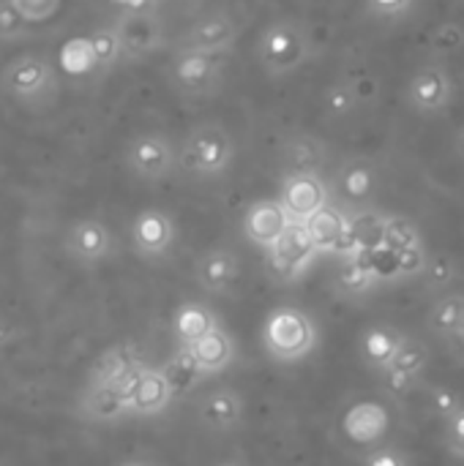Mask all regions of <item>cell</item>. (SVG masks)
Masks as SVG:
<instances>
[{
    "instance_id": "18",
    "label": "cell",
    "mask_w": 464,
    "mask_h": 466,
    "mask_svg": "<svg viewBox=\"0 0 464 466\" xmlns=\"http://www.w3.org/2000/svg\"><path fill=\"white\" fill-rule=\"evenodd\" d=\"M139 360H134L123 347H115V350H107L98 360H96V366H93V371H90V377H88V385H107V388H118V390H123L126 396H129V390H131V385H134V380H137V374H139Z\"/></svg>"
},
{
    "instance_id": "3",
    "label": "cell",
    "mask_w": 464,
    "mask_h": 466,
    "mask_svg": "<svg viewBox=\"0 0 464 466\" xmlns=\"http://www.w3.org/2000/svg\"><path fill=\"white\" fill-rule=\"evenodd\" d=\"M224 63H227V52L178 49V55L170 63V76L175 90L183 93L186 98H205L219 87Z\"/></svg>"
},
{
    "instance_id": "5",
    "label": "cell",
    "mask_w": 464,
    "mask_h": 466,
    "mask_svg": "<svg viewBox=\"0 0 464 466\" xmlns=\"http://www.w3.org/2000/svg\"><path fill=\"white\" fill-rule=\"evenodd\" d=\"M126 164L137 177L159 183L178 169V150L164 131H142L129 142Z\"/></svg>"
},
{
    "instance_id": "20",
    "label": "cell",
    "mask_w": 464,
    "mask_h": 466,
    "mask_svg": "<svg viewBox=\"0 0 464 466\" xmlns=\"http://www.w3.org/2000/svg\"><path fill=\"white\" fill-rule=\"evenodd\" d=\"M216 325H219L216 314L205 303H183L175 311V336H178V344L183 347H189L191 341H197Z\"/></svg>"
},
{
    "instance_id": "6",
    "label": "cell",
    "mask_w": 464,
    "mask_h": 466,
    "mask_svg": "<svg viewBox=\"0 0 464 466\" xmlns=\"http://www.w3.org/2000/svg\"><path fill=\"white\" fill-rule=\"evenodd\" d=\"M312 341V325L295 309H276L263 328V344L276 360H298L309 352Z\"/></svg>"
},
{
    "instance_id": "9",
    "label": "cell",
    "mask_w": 464,
    "mask_h": 466,
    "mask_svg": "<svg viewBox=\"0 0 464 466\" xmlns=\"http://www.w3.org/2000/svg\"><path fill=\"white\" fill-rule=\"evenodd\" d=\"M175 221L170 213L164 210H142L134 221H131V246L139 257L145 259H161L170 254L172 243H175Z\"/></svg>"
},
{
    "instance_id": "12",
    "label": "cell",
    "mask_w": 464,
    "mask_h": 466,
    "mask_svg": "<svg viewBox=\"0 0 464 466\" xmlns=\"http://www.w3.org/2000/svg\"><path fill=\"white\" fill-rule=\"evenodd\" d=\"M77 415H79L85 423L109 426V423H118V420L129 418V415H131V404H129V396H126L123 390H118V388L88 385V388L79 393Z\"/></svg>"
},
{
    "instance_id": "8",
    "label": "cell",
    "mask_w": 464,
    "mask_h": 466,
    "mask_svg": "<svg viewBox=\"0 0 464 466\" xmlns=\"http://www.w3.org/2000/svg\"><path fill=\"white\" fill-rule=\"evenodd\" d=\"M115 248V240L104 221L98 218H77L68 224L63 235V251L77 265H98Z\"/></svg>"
},
{
    "instance_id": "7",
    "label": "cell",
    "mask_w": 464,
    "mask_h": 466,
    "mask_svg": "<svg viewBox=\"0 0 464 466\" xmlns=\"http://www.w3.org/2000/svg\"><path fill=\"white\" fill-rule=\"evenodd\" d=\"M260 63L268 74L279 76L293 71L304 60V35L293 22H273L263 30L257 41Z\"/></svg>"
},
{
    "instance_id": "14",
    "label": "cell",
    "mask_w": 464,
    "mask_h": 466,
    "mask_svg": "<svg viewBox=\"0 0 464 466\" xmlns=\"http://www.w3.org/2000/svg\"><path fill=\"white\" fill-rule=\"evenodd\" d=\"M172 401V390L161 374V369H148L145 363L139 366V374L129 390V404L131 415L137 418H153L161 415Z\"/></svg>"
},
{
    "instance_id": "10",
    "label": "cell",
    "mask_w": 464,
    "mask_h": 466,
    "mask_svg": "<svg viewBox=\"0 0 464 466\" xmlns=\"http://www.w3.org/2000/svg\"><path fill=\"white\" fill-rule=\"evenodd\" d=\"M238 22L227 11H216L194 22L186 35L178 41V49H194V52H227L238 41Z\"/></svg>"
},
{
    "instance_id": "15",
    "label": "cell",
    "mask_w": 464,
    "mask_h": 466,
    "mask_svg": "<svg viewBox=\"0 0 464 466\" xmlns=\"http://www.w3.org/2000/svg\"><path fill=\"white\" fill-rule=\"evenodd\" d=\"M312 248H314V243H312L309 232L301 224H287L284 232L279 235V240L268 248L271 265L279 276L293 279L312 257Z\"/></svg>"
},
{
    "instance_id": "1",
    "label": "cell",
    "mask_w": 464,
    "mask_h": 466,
    "mask_svg": "<svg viewBox=\"0 0 464 466\" xmlns=\"http://www.w3.org/2000/svg\"><path fill=\"white\" fill-rule=\"evenodd\" d=\"M235 161V142L232 134L216 123L205 120L194 126L178 150V167L194 177H219L224 175Z\"/></svg>"
},
{
    "instance_id": "19",
    "label": "cell",
    "mask_w": 464,
    "mask_h": 466,
    "mask_svg": "<svg viewBox=\"0 0 464 466\" xmlns=\"http://www.w3.org/2000/svg\"><path fill=\"white\" fill-rule=\"evenodd\" d=\"M279 202H282L287 218L301 221V218H309L312 213L320 210V205H323V188H320V183L312 175L298 172V175H293L284 183Z\"/></svg>"
},
{
    "instance_id": "23",
    "label": "cell",
    "mask_w": 464,
    "mask_h": 466,
    "mask_svg": "<svg viewBox=\"0 0 464 466\" xmlns=\"http://www.w3.org/2000/svg\"><path fill=\"white\" fill-rule=\"evenodd\" d=\"M30 33V22H25V16L8 3L0 0V41L11 44V41H22Z\"/></svg>"
},
{
    "instance_id": "16",
    "label": "cell",
    "mask_w": 464,
    "mask_h": 466,
    "mask_svg": "<svg viewBox=\"0 0 464 466\" xmlns=\"http://www.w3.org/2000/svg\"><path fill=\"white\" fill-rule=\"evenodd\" d=\"M186 350L191 352V358H194L197 369L202 371V377L222 374V371H227L235 363V341H232V336L222 325L211 328L205 336L191 341Z\"/></svg>"
},
{
    "instance_id": "17",
    "label": "cell",
    "mask_w": 464,
    "mask_h": 466,
    "mask_svg": "<svg viewBox=\"0 0 464 466\" xmlns=\"http://www.w3.org/2000/svg\"><path fill=\"white\" fill-rule=\"evenodd\" d=\"M238 273H241V262H238L235 251H230V248H211L197 262V284L211 295L230 292L232 284L238 281Z\"/></svg>"
},
{
    "instance_id": "25",
    "label": "cell",
    "mask_w": 464,
    "mask_h": 466,
    "mask_svg": "<svg viewBox=\"0 0 464 466\" xmlns=\"http://www.w3.org/2000/svg\"><path fill=\"white\" fill-rule=\"evenodd\" d=\"M120 8H153V0H112Z\"/></svg>"
},
{
    "instance_id": "13",
    "label": "cell",
    "mask_w": 464,
    "mask_h": 466,
    "mask_svg": "<svg viewBox=\"0 0 464 466\" xmlns=\"http://www.w3.org/2000/svg\"><path fill=\"white\" fill-rule=\"evenodd\" d=\"M287 224H290V218H287L282 202H276V199H257V202H252L246 208V213H243V221H241L243 235L254 246H260L265 251L279 240V235L284 232Z\"/></svg>"
},
{
    "instance_id": "21",
    "label": "cell",
    "mask_w": 464,
    "mask_h": 466,
    "mask_svg": "<svg viewBox=\"0 0 464 466\" xmlns=\"http://www.w3.org/2000/svg\"><path fill=\"white\" fill-rule=\"evenodd\" d=\"M161 374H164V380H167V385H170V390H172V399H175V396H186L189 390H194V388L200 385V377H202V371L197 369L191 352H189L183 344H180L178 352L161 366Z\"/></svg>"
},
{
    "instance_id": "2",
    "label": "cell",
    "mask_w": 464,
    "mask_h": 466,
    "mask_svg": "<svg viewBox=\"0 0 464 466\" xmlns=\"http://www.w3.org/2000/svg\"><path fill=\"white\" fill-rule=\"evenodd\" d=\"M0 90L22 106H41L57 96L60 79L46 57L19 55L0 71Z\"/></svg>"
},
{
    "instance_id": "24",
    "label": "cell",
    "mask_w": 464,
    "mask_h": 466,
    "mask_svg": "<svg viewBox=\"0 0 464 466\" xmlns=\"http://www.w3.org/2000/svg\"><path fill=\"white\" fill-rule=\"evenodd\" d=\"M22 16H25V22H30V25H38V22H46V19H52L57 11H60V5H63V0H8Z\"/></svg>"
},
{
    "instance_id": "4",
    "label": "cell",
    "mask_w": 464,
    "mask_h": 466,
    "mask_svg": "<svg viewBox=\"0 0 464 466\" xmlns=\"http://www.w3.org/2000/svg\"><path fill=\"white\" fill-rule=\"evenodd\" d=\"M112 30L120 41V60H142L164 46V22L156 8H123Z\"/></svg>"
},
{
    "instance_id": "11",
    "label": "cell",
    "mask_w": 464,
    "mask_h": 466,
    "mask_svg": "<svg viewBox=\"0 0 464 466\" xmlns=\"http://www.w3.org/2000/svg\"><path fill=\"white\" fill-rule=\"evenodd\" d=\"M243 418H246L243 396L232 388H216L200 399L197 420L202 429H208L213 434H227V431L241 429Z\"/></svg>"
},
{
    "instance_id": "22",
    "label": "cell",
    "mask_w": 464,
    "mask_h": 466,
    "mask_svg": "<svg viewBox=\"0 0 464 466\" xmlns=\"http://www.w3.org/2000/svg\"><path fill=\"white\" fill-rule=\"evenodd\" d=\"M88 44H90L93 66H96L98 71H104V74H107L112 66H118V63H120V41H118V35H115L112 25H109V27H96V30L90 33Z\"/></svg>"
}]
</instances>
